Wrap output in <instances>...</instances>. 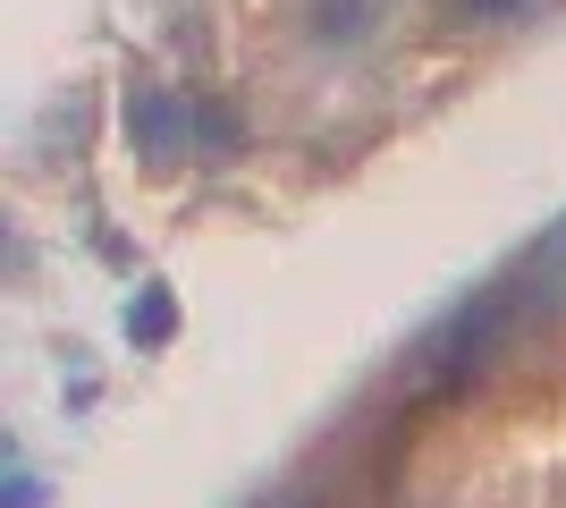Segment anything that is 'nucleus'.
Instances as JSON below:
<instances>
[{"label":"nucleus","mask_w":566,"mask_h":508,"mask_svg":"<svg viewBox=\"0 0 566 508\" xmlns=\"http://www.w3.org/2000/svg\"><path fill=\"white\" fill-rule=\"evenodd\" d=\"M127 331H136L144 348H161V339L178 331V305H169L161 289H144V305H136V314H127Z\"/></svg>","instance_id":"nucleus-3"},{"label":"nucleus","mask_w":566,"mask_h":508,"mask_svg":"<svg viewBox=\"0 0 566 508\" xmlns=\"http://www.w3.org/2000/svg\"><path fill=\"white\" fill-rule=\"evenodd\" d=\"M313 34L322 43H364L373 34V0H313Z\"/></svg>","instance_id":"nucleus-2"},{"label":"nucleus","mask_w":566,"mask_h":508,"mask_svg":"<svg viewBox=\"0 0 566 508\" xmlns=\"http://www.w3.org/2000/svg\"><path fill=\"white\" fill-rule=\"evenodd\" d=\"M473 18H516V0H465Z\"/></svg>","instance_id":"nucleus-4"},{"label":"nucleus","mask_w":566,"mask_h":508,"mask_svg":"<svg viewBox=\"0 0 566 508\" xmlns=\"http://www.w3.org/2000/svg\"><path fill=\"white\" fill-rule=\"evenodd\" d=\"M127 127H136L153 153H187V111H178L169 94H136L127 102Z\"/></svg>","instance_id":"nucleus-1"}]
</instances>
